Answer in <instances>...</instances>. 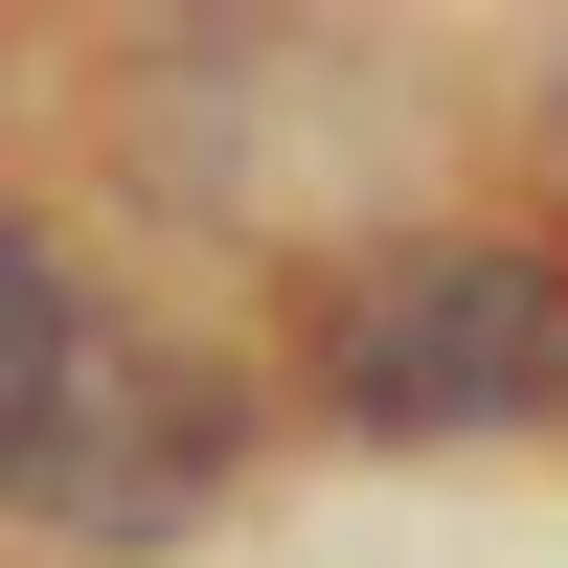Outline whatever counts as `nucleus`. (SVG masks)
<instances>
[{
  "mask_svg": "<svg viewBox=\"0 0 568 568\" xmlns=\"http://www.w3.org/2000/svg\"><path fill=\"white\" fill-rule=\"evenodd\" d=\"M296 387L342 409L364 455H500V433H568V251H524V227H387V251L318 273Z\"/></svg>",
  "mask_w": 568,
  "mask_h": 568,
  "instance_id": "1",
  "label": "nucleus"
},
{
  "mask_svg": "<svg viewBox=\"0 0 568 568\" xmlns=\"http://www.w3.org/2000/svg\"><path fill=\"white\" fill-rule=\"evenodd\" d=\"M205 478H227V364L91 318V342H69V409H45V455H23V500H45V524H91V546H160Z\"/></svg>",
  "mask_w": 568,
  "mask_h": 568,
  "instance_id": "2",
  "label": "nucleus"
},
{
  "mask_svg": "<svg viewBox=\"0 0 568 568\" xmlns=\"http://www.w3.org/2000/svg\"><path fill=\"white\" fill-rule=\"evenodd\" d=\"M69 342H91V296H69V251H45L23 205H0V500H23V455H45V409H69Z\"/></svg>",
  "mask_w": 568,
  "mask_h": 568,
  "instance_id": "3",
  "label": "nucleus"
}]
</instances>
